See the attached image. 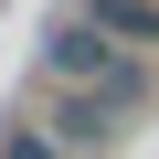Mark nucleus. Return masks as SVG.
I'll list each match as a JSON object with an SVG mask.
<instances>
[{
    "mask_svg": "<svg viewBox=\"0 0 159 159\" xmlns=\"http://www.w3.org/2000/svg\"><path fill=\"white\" fill-rule=\"evenodd\" d=\"M106 43H138V53H159V0H74Z\"/></svg>",
    "mask_w": 159,
    "mask_h": 159,
    "instance_id": "3",
    "label": "nucleus"
},
{
    "mask_svg": "<svg viewBox=\"0 0 159 159\" xmlns=\"http://www.w3.org/2000/svg\"><path fill=\"white\" fill-rule=\"evenodd\" d=\"M138 106H148V85H117V96H53V85H43V96H32V127H43L64 159H106Z\"/></svg>",
    "mask_w": 159,
    "mask_h": 159,
    "instance_id": "1",
    "label": "nucleus"
},
{
    "mask_svg": "<svg viewBox=\"0 0 159 159\" xmlns=\"http://www.w3.org/2000/svg\"><path fill=\"white\" fill-rule=\"evenodd\" d=\"M43 85H53V96H117V85H148V74L117 64V43H106L85 11H64V21L43 32Z\"/></svg>",
    "mask_w": 159,
    "mask_h": 159,
    "instance_id": "2",
    "label": "nucleus"
},
{
    "mask_svg": "<svg viewBox=\"0 0 159 159\" xmlns=\"http://www.w3.org/2000/svg\"><path fill=\"white\" fill-rule=\"evenodd\" d=\"M0 159H64V148H53L43 127H0Z\"/></svg>",
    "mask_w": 159,
    "mask_h": 159,
    "instance_id": "4",
    "label": "nucleus"
}]
</instances>
